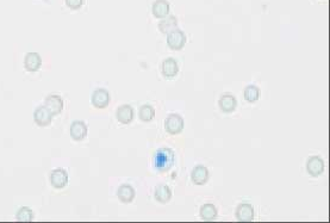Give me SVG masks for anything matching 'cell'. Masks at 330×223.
Here are the masks:
<instances>
[{"label": "cell", "mask_w": 330, "mask_h": 223, "mask_svg": "<svg viewBox=\"0 0 330 223\" xmlns=\"http://www.w3.org/2000/svg\"><path fill=\"white\" fill-rule=\"evenodd\" d=\"M178 26V20L175 16H168V17H165L164 20L160 21L159 23V30L162 34H168L172 30L177 29Z\"/></svg>", "instance_id": "cell-19"}, {"label": "cell", "mask_w": 330, "mask_h": 223, "mask_svg": "<svg viewBox=\"0 0 330 223\" xmlns=\"http://www.w3.org/2000/svg\"><path fill=\"white\" fill-rule=\"evenodd\" d=\"M167 45L172 50H181L186 45V35L180 29H174L167 34Z\"/></svg>", "instance_id": "cell-2"}, {"label": "cell", "mask_w": 330, "mask_h": 223, "mask_svg": "<svg viewBox=\"0 0 330 223\" xmlns=\"http://www.w3.org/2000/svg\"><path fill=\"white\" fill-rule=\"evenodd\" d=\"M236 219L241 222H250L254 219V209L250 204L242 203L236 209Z\"/></svg>", "instance_id": "cell-14"}, {"label": "cell", "mask_w": 330, "mask_h": 223, "mask_svg": "<svg viewBox=\"0 0 330 223\" xmlns=\"http://www.w3.org/2000/svg\"><path fill=\"white\" fill-rule=\"evenodd\" d=\"M218 105H220V109L223 111V112L230 113L235 110V109H236V105H237L236 98L230 93L223 94V96L220 98Z\"/></svg>", "instance_id": "cell-15"}, {"label": "cell", "mask_w": 330, "mask_h": 223, "mask_svg": "<svg viewBox=\"0 0 330 223\" xmlns=\"http://www.w3.org/2000/svg\"><path fill=\"white\" fill-rule=\"evenodd\" d=\"M140 119L143 122H150L155 117V110L150 105H143L140 109Z\"/></svg>", "instance_id": "cell-21"}, {"label": "cell", "mask_w": 330, "mask_h": 223, "mask_svg": "<svg viewBox=\"0 0 330 223\" xmlns=\"http://www.w3.org/2000/svg\"><path fill=\"white\" fill-rule=\"evenodd\" d=\"M154 197L159 203H168L172 200V190L167 185H159L154 192Z\"/></svg>", "instance_id": "cell-18"}, {"label": "cell", "mask_w": 330, "mask_h": 223, "mask_svg": "<svg viewBox=\"0 0 330 223\" xmlns=\"http://www.w3.org/2000/svg\"><path fill=\"white\" fill-rule=\"evenodd\" d=\"M110 103V94L106 89H98L92 94V105L97 109L107 108Z\"/></svg>", "instance_id": "cell-4"}, {"label": "cell", "mask_w": 330, "mask_h": 223, "mask_svg": "<svg viewBox=\"0 0 330 223\" xmlns=\"http://www.w3.org/2000/svg\"><path fill=\"white\" fill-rule=\"evenodd\" d=\"M45 108L54 115H59L63 109V100L58 94H51V96L45 98Z\"/></svg>", "instance_id": "cell-11"}, {"label": "cell", "mask_w": 330, "mask_h": 223, "mask_svg": "<svg viewBox=\"0 0 330 223\" xmlns=\"http://www.w3.org/2000/svg\"><path fill=\"white\" fill-rule=\"evenodd\" d=\"M42 65V59L37 53L26 54L25 60H24V66L29 72H36L41 68Z\"/></svg>", "instance_id": "cell-16"}, {"label": "cell", "mask_w": 330, "mask_h": 223, "mask_svg": "<svg viewBox=\"0 0 330 223\" xmlns=\"http://www.w3.org/2000/svg\"><path fill=\"white\" fill-rule=\"evenodd\" d=\"M169 10L170 6L167 0H155L153 6H151V12H153L154 17H156L158 20H164L165 17H167Z\"/></svg>", "instance_id": "cell-9"}, {"label": "cell", "mask_w": 330, "mask_h": 223, "mask_svg": "<svg viewBox=\"0 0 330 223\" xmlns=\"http://www.w3.org/2000/svg\"><path fill=\"white\" fill-rule=\"evenodd\" d=\"M50 183L55 189H63L68 184V175L62 168H56L51 172Z\"/></svg>", "instance_id": "cell-5"}, {"label": "cell", "mask_w": 330, "mask_h": 223, "mask_svg": "<svg viewBox=\"0 0 330 223\" xmlns=\"http://www.w3.org/2000/svg\"><path fill=\"white\" fill-rule=\"evenodd\" d=\"M260 98V89L256 86L250 85L245 89V99L249 103H254Z\"/></svg>", "instance_id": "cell-22"}, {"label": "cell", "mask_w": 330, "mask_h": 223, "mask_svg": "<svg viewBox=\"0 0 330 223\" xmlns=\"http://www.w3.org/2000/svg\"><path fill=\"white\" fill-rule=\"evenodd\" d=\"M161 72L164 74L165 78L172 79L179 72V66H178V62L174 59L168 58L165 60L161 64Z\"/></svg>", "instance_id": "cell-10"}, {"label": "cell", "mask_w": 330, "mask_h": 223, "mask_svg": "<svg viewBox=\"0 0 330 223\" xmlns=\"http://www.w3.org/2000/svg\"><path fill=\"white\" fill-rule=\"evenodd\" d=\"M209 177H210L209 170H207L205 166H202V165L194 167L191 173L192 181L197 185H204L207 180H209Z\"/></svg>", "instance_id": "cell-13"}, {"label": "cell", "mask_w": 330, "mask_h": 223, "mask_svg": "<svg viewBox=\"0 0 330 223\" xmlns=\"http://www.w3.org/2000/svg\"><path fill=\"white\" fill-rule=\"evenodd\" d=\"M51 118H53V113L50 112L45 107H41L36 109L34 113V121L37 126L40 127H47L51 123Z\"/></svg>", "instance_id": "cell-7"}, {"label": "cell", "mask_w": 330, "mask_h": 223, "mask_svg": "<svg viewBox=\"0 0 330 223\" xmlns=\"http://www.w3.org/2000/svg\"><path fill=\"white\" fill-rule=\"evenodd\" d=\"M18 221H23V222H28V221H32L34 220V214H32V210L28 206H23L18 210L17 215H16Z\"/></svg>", "instance_id": "cell-23"}, {"label": "cell", "mask_w": 330, "mask_h": 223, "mask_svg": "<svg viewBox=\"0 0 330 223\" xmlns=\"http://www.w3.org/2000/svg\"><path fill=\"white\" fill-rule=\"evenodd\" d=\"M135 111L130 105H121L116 111V118L121 124H129L134 121Z\"/></svg>", "instance_id": "cell-6"}, {"label": "cell", "mask_w": 330, "mask_h": 223, "mask_svg": "<svg viewBox=\"0 0 330 223\" xmlns=\"http://www.w3.org/2000/svg\"><path fill=\"white\" fill-rule=\"evenodd\" d=\"M69 133L74 141H82L87 136V126L83 122L75 121L70 126Z\"/></svg>", "instance_id": "cell-12"}, {"label": "cell", "mask_w": 330, "mask_h": 223, "mask_svg": "<svg viewBox=\"0 0 330 223\" xmlns=\"http://www.w3.org/2000/svg\"><path fill=\"white\" fill-rule=\"evenodd\" d=\"M173 161H174V154L169 148H162L156 152L155 157H154V164L155 167L161 172L168 171L173 166Z\"/></svg>", "instance_id": "cell-1"}, {"label": "cell", "mask_w": 330, "mask_h": 223, "mask_svg": "<svg viewBox=\"0 0 330 223\" xmlns=\"http://www.w3.org/2000/svg\"><path fill=\"white\" fill-rule=\"evenodd\" d=\"M117 197L121 202L130 203L135 198V189L131 185H122L117 191Z\"/></svg>", "instance_id": "cell-17"}, {"label": "cell", "mask_w": 330, "mask_h": 223, "mask_svg": "<svg viewBox=\"0 0 330 223\" xmlns=\"http://www.w3.org/2000/svg\"><path fill=\"white\" fill-rule=\"evenodd\" d=\"M200 217H202L204 221H212L217 217L218 211L216 209V206L213 204H204V205L200 208Z\"/></svg>", "instance_id": "cell-20"}, {"label": "cell", "mask_w": 330, "mask_h": 223, "mask_svg": "<svg viewBox=\"0 0 330 223\" xmlns=\"http://www.w3.org/2000/svg\"><path fill=\"white\" fill-rule=\"evenodd\" d=\"M307 171L310 176L318 177L324 172V161L320 156H311L307 162Z\"/></svg>", "instance_id": "cell-8"}, {"label": "cell", "mask_w": 330, "mask_h": 223, "mask_svg": "<svg viewBox=\"0 0 330 223\" xmlns=\"http://www.w3.org/2000/svg\"><path fill=\"white\" fill-rule=\"evenodd\" d=\"M67 6L70 10H79L83 4V0H66Z\"/></svg>", "instance_id": "cell-24"}, {"label": "cell", "mask_w": 330, "mask_h": 223, "mask_svg": "<svg viewBox=\"0 0 330 223\" xmlns=\"http://www.w3.org/2000/svg\"><path fill=\"white\" fill-rule=\"evenodd\" d=\"M165 129L170 135H178L183 132L184 129V119L183 117L177 115V113H172L166 118L165 121Z\"/></svg>", "instance_id": "cell-3"}]
</instances>
